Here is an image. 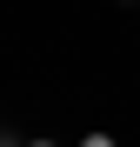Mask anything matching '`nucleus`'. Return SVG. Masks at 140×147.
<instances>
[{
  "instance_id": "obj_1",
  "label": "nucleus",
  "mask_w": 140,
  "mask_h": 147,
  "mask_svg": "<svg viewBox=\"0 0 140 147\" xmlns=\"http://www.w3.org/2000/svg\"><path fill=\"white\" fill-rule=\"evenodd\" d=\"M80 147H113V140H107V134H87V140H80Z\"/></svg>"
},
{
  "instance_id": "obj_2",
  "label": "nucleus",
  "mask_w": 140,
  "mask_h": 147,
  "mask_svg": "<svg viewBox=\"0 0 140 147\" xmlns=\"http://www.w3.org/2000/svg\"><path fill=\"white\" fill-rule=\"evenodd\" d=\"M33 147H54V140H33Z\"/></svg>"
}]
</instances>
